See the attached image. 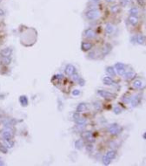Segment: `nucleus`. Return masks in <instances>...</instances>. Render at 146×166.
Listing matches in <instances>:
<instances>
[{
    "instance_id": "1",
    "label": "nucleus",
    "mask_w": 146,
    "mask_h": 166,
    "mask_svg": "<svg viewBox=\"0 0 146 166\" xmlns=\"http://www.w3.org/2000/svg\"><path fill=\"white\" fill-rule=\"evenodd\" d=\"M85 17L90 20L96 19L99 17V11L97 10H90L85 13Z\"/></svg>"
},
{
    "instance_id": "2",
    "label": "nucleus",
    "mask_w": 146,
    "mask_h": 166,
    "mask_svg": "<svg viewBox=\"0 0 146 166\" xmlns=\"http://www.w3.org/2000/svg\"><path fill=\"white\" fill-rule=\"evenodd\" d=\"M97 93L101 97L104 98V99H113L115 97V95H113L112 93L109 92V91H106V90H98Z\"/></svg>"
},
{
    "instance_id": "3",
    "label": "nucleus",
    "mask_w": 146,
    "mask_h": 166,
    "mask_svg": "<svg viewBox=\"0 0 146 166\" xmlns=\"http://www.w3.org/2000/svg\"><path fill=\"white\" fill-rule=\"evenodd\" d=\"M109 130H110V132H111L112 135H117V134H119V132L121 131V129L119 128L118 125L116 123V124H112V125L110 127Z\"/></svg>"
},
{
    "instance_id": "4",
    "label": "nucleus",
    "mask_w": 146,
    "mask_h": 166,
    "mask_svg": "<svg viewBox=\"0 0 146 166\" xmlns=\"http://www.w3.org/2000/svg\"><path fill=\"white\" fill-rule=\"evenodd\" d=\"M83 36L87 38H92L95 37V32L91 28H88L83 32Z\"/></svg>"
},
{
    "instance_id": "5",
    "label": "nucleus",
    "mask_w": 146,
    "mask_h": 166,
    "mask_svg": "<svg viewBox=\"0 0 146 166\" xmlns=\"http://www.w3.org/2000/svg\"><path fill=\"white\" fill-rule=\"evenodd\" d=\"M65 73L67 75H70L71 76L73 74H75L76 73V68L75 66H72V65H67L65 67Z\"/></svg>"
},
{
    "instance_id": "6",
    "label": "nucleus",
    "mask_w": 146,
    "mask_h": 166,
    "mask_svg": "<svg viewBox=\"0 0 146 166\" xmlns=\"http://www.w3.org/2000/svg\"><path fill=\"white\" fill-rule=\"evenodd\" d=\"M92 46H93V45L91 43H90V42H83L82 45H81V48H82L83 51L86 52V51H90L92 48Z\"/></svg>"
},
{
    "instance_id": "7",
    "label": "nucleus",
    "mask_w": 146,
    "mask_h": 166,
    "mask_svg": "<svg viewBox=\"0 0 146 166\" xmlns=\"http://www.w3.org/2000/svg\"><path fill=\"white\" fill-rule=\"evenodd\" d=\"M11 54H12V50L10 48H5L0 52V54L3 57H10Z\"/></svg>"
},
{
    "instance_id": "8",
    "label": "nucleus",
    "mask_w": 146,
    "mask_h": 166,
    "mask_svg": "<svg viewBox=\"0 0 146 166\" xmlns=\"http://www.w3.org/2000/svg\"><path fill=\"white\" fill-rule=\"evenodd\" d=\"M19 102L23 107H26L28 105V98L25 95H21L19 97Z\"/></svg>"
},
{
    "instance_id": "9",
    "label": "nucleus",
    "mask_w": 146,
    "mask_h": 166,
    "mask_svg": "<svg viewBox=\"0 0 146 166\" xmlns=\"http://www.w3.org/2000/svg\"><path fill=\"white\" fill-rule=\"evenodd\" d=\"M2 135L5 140H11V138H12V136H13L12 133L10 132V131H6V130L4 131Z\"/></svg>"
},
{
    "instance_id": "10",
    "label": "nucleus",
    "mask_w": 146,
    "mask_h": 166,
    "mask_svg": "<svg viewBox=\"0 0 146 166\" xmlns=\"http://www.w3.org/2000/svg\"><path fill=\"white\" fill-rule=\"evenodd\" d=\"M85 109H86V103L85 102H81V103L78 104V107H77V112L78 113L83 112Z\"/></svg>"
},
{
    "instance_id": "11",
    "label": "nucleus",
    "mask_w": 146,
    "mask_h": 166,
    "mask_svg": "<svg viewBox=\"0 0 146 166\" xmlns=\"http://www.w3.org/2000/svg\"><path fill=\"white\" fill-rule=\"evenodd\" d=\"M103 84L106 85V86H111V85L114 83L113 80L111 79V77H108V76H106V77H104V78H103Z\"/></svg>"
},
{
    "instance_id": "12",
    "label": "nucleus",
    "mask_w": 146,
    "mask_h": 166,
    "mask_svg": "<svg viewBox=\"0 0 146 166\" xmlns=\"http://www.w3.org/2000/svg\"><path fill=\"white\" fill-rule=\"evenodd\" d=\"M129 22L132 26H136V24L138 23V18H136V16H130L129 17Z\"/></svg>"
},
{
    "instance_id": "13",
    "label": "nucleus",
    "mask_w": 146,
    "mask_h": 166,
    "mask_svg": "<svg viewBox=\"0 0 146 166\" xmlns=\"http://www.w3.org/2000/svg\"><path fill=\"white\" fill-rule=\"evenodd\" d=\"M136 42L139 44V45H144V42H145V36L144 35H141V34H139L136 37Z\"/></svg>"
},
{
    "instance_id": "14",
    "label": "nucleus",
    "mask_w": 146,
    "mask_h": 166,
    "mask_svg": "<svg viewBox=\"0 0 146 166\" xmlns=\"http://www.w3.org/2000/svg\"><path fill=\"white\" fill-rule=\"evenodd\" d=\"M83 147V140H80V139H78L75 142V148L77 150H81V149Z\"/></svg>"
},
{
    "instance_id": "15",
    "label": "nucleus",
    "mask_w": 146,
    "mask_h": 166,
    "mask_svg": "<svg viewBox=\"0 0 146 166\" xmlns=\"http://www.w3.org/2000/svg\"><path fill=\"white\" fill-rule=\"evenodd\" d=\"M106 73L111 76H115L116 75V72H115V68H114L113 66H108L107 68H106Z\"/></svg>"
},
{
    "instance_id": "16",
    "label": "nucleus",
    "mask_w": 146,
    "mask_h": 166,
    "mask_svg": "<svg viewBox=\"0 0 146 166\" xmlns=\"http://www.w3.org/2000/svg\"><path fill=\"white\" fill-rule=\"evenodd\" d=\"M75 122H76V123L78 124V125H79V126H82V125H84L86 123V119L85 118H78V119H76L75 120Z\"/></svg>"
},
{
    "instance_id": "17",
    "label": "nucleus",
    "mask_w": 146,
    "mask_h": 166,
    "mask_svg": "<svg viewBox=\"0 0 146 166\" xmlns=\"http://www.w3.org/2000/svg\"><path fill=\"white\" fill-rule=\"evenodd\" d=\"M129 12H130L131 16H136L137 14H138V9H137L136 7H132L130 9Z\"/></svg>"
},
{
    "instance_id": "18",
    "label": "nucleus",
    "mask_w": 146,
    "mask_h": 166,
    "mask_svg": "<svg viewBox=\"0 0 146 166\" xmlns=\"http://www.w3.org/2000/svg\"><path fill=\"white\" fill-rule=\"evenodd\" d=\"M113 30H114V28H113V26H112V25H111V24H107V25H106L105 31L108 34H111V33L113 32Z\"/></svg>"
},
{
    "instance_id": "19",
    "label": "nucleus",
    "mask_w": 146,
    "mask_h": 166,
    "mask_svg": "<svg viewBox=\"0 0 146 166\" xmlns=\"http://www.w3.org/2000/svg\"><path fill=\"white\" fill-rule=\"evenodd\" d=\"M135 76V73H133V72H128V73H125L124 74V77H125V79L126 80H131L132 79L133 77Z\"/></svg>"
},
{
    "instance_id": "20",
    "label": "nucleus",
    "mask_w": 146,
    "mask_h": 166,
    "mask_svg": "<svg viewBox=\"0 0 146 166\" xmlns=\"http://www.w3.org/2000/svg\"><path fill=\"white\" fill-rule=\"evenodd\" d=\"M133 86H134V87H136V88H140V87H142V86H143V82H142L140 80H136L133 83Z\"/></svg>"
},
{
    "instance_id": "21",
    "label": "nucleus",
    "mask_w": 146,
    "mask_h": 166,
    "mask_svg": "<svg viewBox=\"0 0 146 166\" xmlns=\"http://www.w3.org/2000/svg\"><path fill=\"white\" fill-rule=\"evenodd\" d=\"M1 61H2V64L4 65H9L11 62V59H10V57H3Z\"/></svg>"
},
{
    "instance_id": "22",
    "label": "nucleus",
    "mask_w": 146,
    "mask_h": 166,
    "mask_svg": "<svg viewBox=\"0 0 146 166\" xmlns=\"http://www.w3.org/2000/svg\"><path fill=\"white\" fill-rule=\"evenodd\" d=\"M106 156H108L109 158H111V159H114L115 157H116V152L113 150H110L107 152V154H106Z\"/></svg>"
},
{
    "instance_id": "23",
    "label": "nucleus",
    "mask_w": 146,
    "mask_h": 166,
    "mask_svg": "<svg viewBox=\"0 0 146 166\" xmlns=\"http://www.w3.org/2000/svg\"><path fill=\"white\" fill-rule=\"evenodd\" d=\"M111 158H109L107 156H103V164L104 165H109V164H111Z\"/></svg>"
},
{
    "instance_id": "24",
    "label": "nucleus",
    "mask_w": 146,
    "mask_h": 166,
    "mask_svg": "<svg viewBox=\"0 0 146 166\" xmlns=\"http://www.w3.org/2000/svg\"><path fill=\"white\" fill-rule=\"evenodd\" d=\"M82 136H83V138L89 139V138L91 136V132H90V131H85V132L82 133Z\"/></svg>"
},
{
    "instance_id": "25",
    "label": "nucleus",
    "mask_w": 146,
    "mask_h": 166,
    "mask_svg": "<svg viewBox=\"0 0 146 166\" xmlns=\"http://www.w3.org/2000/svg\"><path fill=\"white\" fill-rule=\"evenodd\" d=\"M139 103V100L137 97H135L132 99V101H131V105H132V107H136V106H137Z\"/></svg>"
},
{
    "instance_id": "26",
    "label": "nucleus",
    "mask_w": 146,
    "mask_h": 166,
    "mask_svg": "<svg viewBox=\"0 0 146 166\" xmlns=\"http://www.w3.org/2000/svg\"><path fill=\"white\" fill-rule=\"evenodd\" d=\"M108 46H109V45H106V46H104V48H103V54H104V55H106L107 54H109V53H110V51H111V46H110L109 48H108Z\"/></svg>"
},
{
    "instance_id": "27",
    "label": "nucleus",
    "mask_w": 146,
    "mask_h": 166,
    "mask_svg": "<svg viewBox=\"0 0 146 166\" xmlns=\"http://www.w3.org/2000/svg\"><path fill=\"white\" fill-rule=\"evenodd\" d=\"M119 10H120V7H119L118 5H114V6H112V7H111V11H112L113 13L118 12Z\"/></svg>"
},
{
    "instance_id": "28",
    "label": "nucleus",
    "mask_w": 146,
    "mask_h": 166,
    "mask_svg": "<svg viewBox=\"0 0 146 166\" xmlns=\"http://www.w3.org/2000/svg\"><path fill=\"white\" fill-rule=\"evenodd\" d=\"M5 144H6L8 148H12L13 145H14L13 142H11L10 140H5Z\"/></svg>"
},
{
    "instance_id": "29",
    "label": "nucleus",
    "mask_w": 146,
    "mask_h": 166,
    "mask_svg": "<svg viewBox=\"0 0 146 166\" xmlns=\"http://www.w3.org/2000/svg\"><path fill=\"white\" fill-rule=\"evenodd\" d=\"M115 68H116L117 70L121 69V68H124V65L122 64V63H117V64L115 65Z\"/></svg>"
},
{
    "instance_id": "30",
    "label": "nucleus",
    "mask_w": 146,
    "mask_h": 166,
    "mask_svg": "<svg viewBox=\"0 0 146 166\" xmlns=\"http://www.w3.org/2000/svg\"><path fill=\"white\" fill-rule=\"evenodd\" d=\"M121 112H122V110H121V108H120V107H114V113H115L116 115H119Z\"/></svg>"
},
{
    "instance_id": "31",
    "label": "nucleus",
    "mask_w": 146,
    "mask_h": 166,
    "mask_svg": "<svg viewBox=\"0 0 146 166\" xmlns=\"http://www.w3.org/2000/svg\"><path fill=\"white\" fill-rule=\"evenodd\" d=\"M117 73H118L119 75H124V74L126 73L125 69L124 68H121V69H118L117 70Z\"/></svg>"
},
{
    "instance_id": "32",
    "label": "nucleus",
    "mask_w": 146,
    "mask_h": 166,
    "mask_svg": "<svg viewBox=\"0 0 146 166\" xmlns=\"http://www.w3.org/2000/svg\"><path fill=\"white\" fill-rule=\"evenodd\" d=\"M80 95V91L78 89H75V90H73L72 91V95L73 96H78V95Z\"/></svg>"
},
{
    "instance_id": "33",
    "label": "nucleus",
    "mask_w": 146,
    "mask_h": 166,
    "mask_svg": "<svg viewBox=\"0 0 146 166\" xmlns=\"http://www.w3.org/2000/svg\"><path fill=\"white\" fill-rule=\"evenodd\" d=\"M78 83H79V85H80V86H82V87H83V86H84V84H85V80H84L83 79H81V78H79V79H78Z\"/></svg>"
},
{
    "instance_id": "34",
    "label": "nucleus",
    "mask_w": 146,
    "mask_h": 166,
    "mask_svg": "<svg viewBox=\"0 0 146 166\" xmlns=\"http://www.w3.org/2000/svg\"><path fill=\"white\" fill-rule=\"evenodd\" d=\"M0 151L3 152V153H7V149L6 147H4V146H0Z\"/></svg>"
},
{
    "instance_id": "35",
    "label": "nucleus",
    "mask_w": 146,
    "mask_h": 166,
    "mask_svg": "<svg viewBox=\"0 0 146 166\" xmlns=\"http://www.w3.org/2000/svg\"><path fill=\"white\" fill-rule=\"evenodd\" d=\"M86 150H87V151H92V150H93V146H92V144H88V145L86 146Z\"/></svg>"
},
{
    "instance_id": "36",
    "label": "nucleus",
    "mask_w": 146,
    "mask_h": 166,
    "mask_svg": "<svg viewBox=\"0 0 146 166\" xmlns=\"http://www.w3.org/2000/svg\"><path fill=\"white\" fill-rule=\"evenodd\" d=\"M71 76H72V79L74 80H78V79H79V78H80V77L78 76V74H73L72 75H71Z\"/></svg>"
},
{
    "instance_id": "37",
    "label": "nucleus",
    "mask_w": 146,
    "mask_h": 166,
    "mask_svg": "<svg viewBox=\"0 0 146 166\" xmlns=\"http://www.w3.org/2000/svg\"><path fill=\"white\" fill-rule=\"evenodd\" d=\"M136 2L140 6H144V0H136Z\"/></svg>"
},
{
    "instance_id": "38",
    "label": "nucleus",
    "mask_w": 146,
    "mask_h": 166,
    "mask_svg": "<svg viewBox=\"0 0 146 166\" xmlns=\"http://www.w3.org/2000/svg\"><path fill=\"white\" fill-rule=\"evenodd\" d=\"M54 78H57V79L62 80L63 78V74H57V75H55V76H54Z\"/></svg>"
},
{
    "instance_id": "39",
    "label": "nucleus",
    "mask_w": 146,
    "mask_h": 166,
    "mask_svg": "<svg viewBox=\"0 0 146 166\" xmlns=\"http://www.w3.org/2000/svg\"><path fill=\"white\" fill-rule=\"evenodd\" d=\"M79 113H75L74 115H73V118H74V120H76V119H78V118H79V115H78Z\"/></svg>"
},
{
    "instance_id": "40",
    "label": "nucleus",
    "mask_w": 146,
    "mask_h": 166,
    "mask_svg": "<svg viewBox=\"0 0 146 166\" xmlns=\"http://www.w3.org/2000/svg\"><path fill=\"white\" fill-rule=\"evenodd\" d=\"M4 15H5V11L2 9H0V16H4Z\"/></svg>"
},
{
    "instance_id": "41",
    "label": "nucleus",
    "mask_w": 146,
    "mask_h": 166,
    "mask_svg": "<svg viewBox=\"0 0 146 166\" xmlns=\"http://www.w3.org/2000/svg\"><path fill=\"white\" fill-rule=\"evenodd\" d=\"M98 104H99V103H98V102H95V103H94V105H95V107H97V108H99V106H98Z\"/></svg>"
},
{
    "instance_id": "42",
    "label": "nucleus",
    "mask_w": 146,
    "mask_h": 166,
    "mask_svg": "<svg viewBox=\"0 0 146 166\" xmlns=\"http://www.w3.org/2000/svg\"><path fill=\"white\" fill-rule=\"evenodd\" d=\"M91 1H93V2H95V3H98L100 0H91Z\"/></svg>"
},
{
    "instance_id": "43",
    "label": "nucleus",
    "mask_w": 146,
    "mask_h": 166,
    "mask_svg": "<svg viewBox=\"0 0 146 166\" xmlns=\"http://www.w3.org/2000/svg\"><path fill=\"white\" fill-rule=\"evenodd\" d=\"M143 137H144V139H146V134H145V133L144 134V135H143Z\"/></svg>"
},
{
    "instance_id": "44",
    "label": "nucleus",
    "mask_w": 146,
    "mask_h": 166,
    "mask_svg": "<svg viewBox=\"0 0 146 166\" xmlns=\"http://www.w3.org/2000/svg\"><path fill=\"white\" fill-rule=\"evenodd\" d=\"M113 0H106V2H108V3H110V2H112Z\"/></svg>"
},
{
    "instance_id": "45",
    "label": "nucleus",
    "mask_w": 146,
    "mask_h": 166,
    "mask_svg": "<svg viewBox=\"0 0 146 166\" xmlns=\"http://www.w3.org/2000/svg\"><path fill=\"white\" fill-rule=\"evenodd\" d=\"M129 1H131V0H126V2H129Z\"/></svg>"
}]
</instances>
